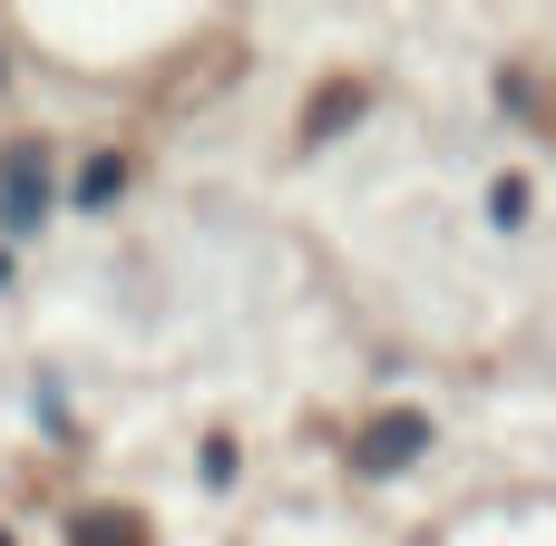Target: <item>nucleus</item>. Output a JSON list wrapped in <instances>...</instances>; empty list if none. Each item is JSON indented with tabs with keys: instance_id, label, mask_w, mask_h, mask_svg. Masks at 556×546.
<instances>
[{
	"instance_id": "f257e3e1",
	"label": "nucleus",
	"mask_w": 556,
	"mask_h": 546,
	"mask_svg": "<svg viewBox=\"0 0 556 546\" xmlns=\"http://www.w3.org/2000/svg\"><path fill=\"white\" fill-rule=\"evenodd\" d=\"M420 449H430V410H381V420H371V430L352 440V459H362L371 479H391V469H410Z\"/></svg>"
},
{
	"instance_id": "f03ea898",
	"label": "nucleus",
	"mask_w": 556,
	"mask_h": 546,
	"mask_svg": "<svg viewBox=\"0 0 556 546\" xmlns=\"http://www.w3.org/2000/svg\"><path fill=\"white\" fill-rule=\"evenodd\" d=\"M39 215H49V156H39V147H10V156H0V225L29 234Z\"/></svg>"
},
{
	"instance_id": "7ed1b4c3",
	"label": "nucleus",
	"mask_w": 556,
	"mask_h": 546,
	"mask_svg": "<svg viewBox=\"0 0 556 546\" xmlns=\"http://www.w3.org/2000/svg\"><path fill=\"white\" fill-rule=\"evenodd\" d=\"M117 186H127V166H117V156H88V176H78V205H108Z\"/></svg>"
},
{
	"instance_id": "20e7f679",
	"label": "nucleus",
	"mask_w": 556,
	"mask_h": 546,
	"mask_svg": "<svg viewBox=\"0 0 556 546\" xmlns=\"http://www.w3.org/2000/svg\"><path fill=\"white\" fill-rule=\"evenodd\" d=\"M489 215H498V225H528V176H498V186H489Z\"/></svg>"
},
{
	"instance_id": "39448f33",
	"label": "nucleus",
	"mask_w": 556,
	"mask_h": 546,
	"mask_svg": "<svg viewBox=\"0 0 556 546\" xmlns=\"http://www.w3.org/2000/svg\"><path fill=\"white\" fill-rule=\"evenodd\" d=\"M78 546H137V537H127V518H78Z\"/></svg>"
},
{
	"instance_id": "423d86ee",
	"label": "nucleus",
	"mask_w": 556,
	"mask_h": 546,
	"mask_svg": "<svg viewBox=\"0 0 556 546\" xmlns=\"http://www.w3.org/2000/svg\"><path fill=\"white\" fill-rule=\"evenodd\" d=\"M0 293H10V254H0Z\"/></svg>"
}]
</instances>
